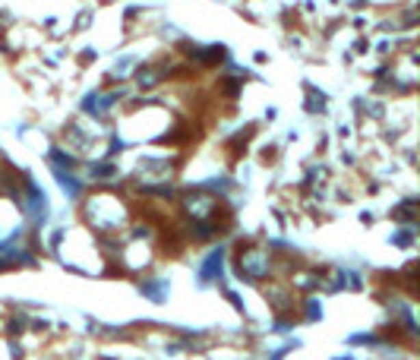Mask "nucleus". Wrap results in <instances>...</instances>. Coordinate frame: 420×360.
Segmentation results:
<instances>
[{
  "label": "nucleus",
  "instance_id": "obj_1",
  "mask_svg": "<svg viewBox=\"0 0 420 360\" xmlns=\"http://www.w3.org/2000/svg\"><path fill=\"white\" fill-rule=\"evenodd\" d=\"M265 269H269V262H265L263 250H247V253H240V275H247V279H259Z\"/></svg>",
  "mask_w": 420,
  "mask_h": 360
}]
</instances>
